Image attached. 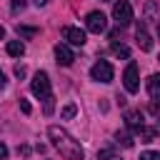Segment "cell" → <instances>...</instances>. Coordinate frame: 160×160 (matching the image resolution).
I'll list each match as a JSON object with an SVG mask.
<instances>
[{"label":"cell","instance_id":"obj_5","mask_svg":"<svg viewBox=\"0 0 160 160\" xmlns=\"http://www.w3.org/2000/svg\"><path fill=\"white\" fill-rule=\"evenodd\" d=\"M85 25H88V30L90 32H105L108 30V18L100 12V10H92V12H88V18H85Z\"/></svg>","mask_w":160,"mask_h":160},{"label":"cell","instance_id":"obj_6","mask_svg":"<svg viewBox=\"0 0 160 160\" xmlns=\"http://www.w3.org/2000/svg\"><path fill=\"white\" fill-rule=\"evenodd\" d=\"M122 85L128 92H138L140 90V78H138V65L135 62H128L125 72H122Z\"/></svg>","mask_w":160,"mask_h":160},{"label":"cell","instance_id":"obj_7","mask_svg":"<svg viewBox=\"0 0 160 160\" xmlns=\"http://www.w3.org/2000/svg\"><path fill=\"white\" fill-rule=\"evenodd\" d=\"M62 40H68V42L75 45V48H82V45H85V32H82L80 28L65 25V28H62Z\"/></svg>","mask_w":160,"mask_h":160},{"label":"cell","instance_id":"obj_12","mask_svg":"<svg viewBox=\"0 0 160 160\" xmlns=\"http://www.w3.org/2000/svg\"><path fill=\"white\" fill-rule=\"evenodd\" d=\"M148 92H150L152 100H160V72L148 78Z\"/></svg>","mask_w":160,"mask_h":160},{"label":"cell","instance_id":"obj_30","mask_svg":"<svg viewBox=\"0 0 160 160\" xmlns=\"http://www.w3.org/2000/svg\"><path fill=\"white\" fill-rule=\"evenodd\" d=\"M158 38H160V22H158Z\"/></svg>","mask_w":160,"mask_h":160},{"label":"cell","instance_id":"obj_21","mask_svg":"<svg viewBox=\"0 0 160 160\" xmlns=\"http://www.w3.org/2000/svg\"><path fill=\"white\" fill-rule=\"evenodd\" d=\"M25 5H28V0H12V12H20Z\"/></svg>","mask_w":160,"mask_h":160},{"label":"cell","instance_id":"obj_28","mask_svg":"<svg viewBox=\"0 0 160 160\" xmlns=\"http://www.w3.org/2000/svg\"><path fill=\"white\" fill-rule=\"evenodd\" d=\"M32 2H35V5H38V8H42V5H48V2H50V0H32Z\"/></svg>","mask_w":160,"mask_h":160},{"label":"cell","instance_id":"obj_18","mask_svg":"<svg viewBox=\"0 0 160 160\" xmlns=\"http://www.w3.org/2000/svg\"><path fill=\"white\" fill-rule=\"evenodd\" d=\"M42 102H45V105H42V112H45V115H52V110H55V98H52V92H50Z\"/></svg>","mask_w":160,"mask_h":160},{"label":"cell","instance_id":"obj_9","mask_svg":"<svg viewBox=\"0 0 160 160\" xmlns=\"http://www.w3.org/2000/svg\"><path fill=\"white\" fill-rule=\"evenodd\" d=\"M135 38H138V45H140V50H152V40H150V32H148V28L140 22L138 28H135Z\"/></svg>","mask_w":160,"mask_h":160},{"label":"cell","instance_id":"obj_1","mask_svg":"<svg viewBox=\"0 0 160 160\" xmlns=\"http://www.w3.org/2000/svg\"><path fill=\"white\" fill-rule=\"evenodd\" d=\"M48 138L52 140V145L58 148V152L65 160H85V150L80 148V142L60 125H50L48 128Z\"/></svg>","mask_w":160,"mask_h":160},{"label":"cell","instance_id":"obj_13","mask_svg":"<svg viewBox=\"0 0 160 160\" xmlns=\"http://www.w3.org/2000/svg\"><path fill=\"white\" fill-rule=\"evenodd\" d=\"M5 50H8V55H12V58H20V55L25 52V45H22L20 40H10Z\"/></svg>","mask_w":160,"mask_h":160},{"label":"cell","instance_id":"obj_23","mask_svg":"<svg viewBox=\"0 0 160 160\" xmlns=\"http://www.w3.org/2000/svg\"><path fill=\"white\" fill-rule=\"evenodd\" d=\"M15 75H18V78H25V75H28L25 65H15Z\"/></svg>","mask_w":160,"mask_h":160},{"label":"cell","instance_id":"obj_22","mask_svg":"<svg viewBox=\"0 0 160 160\" xmlns=\"http://www.w3.org/2000/svg\"><path fill=\"white\" fill-rule=\"evenodd\" d=\"M150 112H152L155 118H160V102H158V100H152V102H150Z\"/></svg>","mask_w":160,"mask_h":160},{"label":"cell","instance_id":"obj_25","mask_svg":"<svg viewBox=\"0 0 160 160\" xmlns=\"http://www.w3.org/2000/svg\"><path fill=\"white\" fill-rule=\"evenodd\" d=\"M5 158H8V145L0 140V160H5Z\"/></svg>","mask_w":160,"mask_h":160},{"label":"cell","instance_id":"obj_17","mask_svg":"<svg viewBox=\"0 0 160 160\" xmlns=\"http://www.w3.org/2000/svg\"><path fill=\"white\" fill-rule=\"evenodd\" d=\"M75 112H78V105H75V102H68V105L62 108V112H60V118H62V120H70V118H72Z\"/></svg>","mask_w":160,"mask_h":160},{"label":"cell","instance_id":"obj_26","mask_svg":"<svg viewBox=\"0 0 160 160\" xmlns=\"http://www.w3.org/2000/svg\"><path fill=\"white\" fill-rule=\"evenodd\" d=\"M5 82H8V80H5V72H2V70H0V92H2V90H5Z\"/></svg>","mask_w":160,"mask_h":160},{"label":"cell","instance_id":"obj_4","mask_svg":"<svg viewBox=\"0 0 160 160\" xmlns=\"http://www.w3.org/2000/svg\"><path fill=\"white\" fill-rule=\"evenodd\" d=\"M112 18H115V22L122 28V25H128L130 20H132V5L128 2V0H118L115 5H112Z\"/></svg>","mask_w":160,"mask_h":160},{"label":"cell","instance_id":"obj_2","mask_svg":"<svg viewBox=\"0 0 160 160\" xmlns=\"http://www.w3.org/2000/svg\"><path fill=\"white\" fill-rule=\"evenodd\" d=\"M30 92H32L35 98H40V100H45V98L50 95V78H48V72L38 70V72L32 75V80H30Z\"/></svg>","mask_w":160,"mask_h":160},{"label":"cell","instance_id":"obj_10","mask_svg":"<svg viewBox=\"0 0 160 160\" xmlns=\"http://www.w3.org/2000/svg\"><path fill=\"white\" fill-rule=\"evenodd\" d=\"M125 125L130 128V130H140L142 125H145V120H142V112L140 110H125Z\"/></svg>","mask_w":160,"mask_h":160},{"label":"cell","instance_id":"obj_31","mask_svg":"<svg viewBox=\"0 0 160 160\" xmlns=\"http://www.w3.org/2000/svg\"><path fill=\"white\" fill-rule=\"evenodd\" d=\"M158 60H160V58H158Z\"/></svg>","mask_w":160,"mask_h":160},{"label":"cell","instance_id":"obj_20","mask_svg":"<svg viewBox=\"0 0 160 160\" xmlns=\"http://www.w3.org/2000/svg\"><path fill=\"white\" fill-rule=\"evenodd\" d=\"M140 160H160V152H155V150H145V152H140Z\"/></svg>","mask_w":160,"mask_h":160},{"label":"cell","instance_id":"obj_15","mask_svg":"<svg viewBox=\"0 0 160 160\" xmlns=\"http://www.w3.org/2000/svg\"><path fill=\"white\" fill-rule=\"evenodd\" d=\"M98 160H122L115 150H110V148H102L100 152H98Z\"/></svg>","mask_w":160,"mask_h":160},{"label":"cell","instance_id":"obj_8","mask_svg":"<svg viewBox=\"0 0 160 160\" xmlns=\"http://www.w3.org/2000/svg\"><path fill=\"white\" fill-rule=\"evenodd\" d=\"M55 58H58V65H62V68L72 65V60H75L72 50H70L68 45H62V42H58V45H55Z\"/></svg>","mask_w":160,"mask_h":160},{"label":"cell","instance_id":"obj_19","mask_svg":"<svg viewBox=\"0 0 160 160\" xmlns=\"http://www.w3.org/2000/svg\"><path fill=\"white\" fill-rule=\"evenodd\" d=\"M18 32H20L22 38H32V35H38V28H25V25H18Z\"/></svg>","mask_w":160,"mask_h":160},{"label":"cell","instance_id":"obj_11","mask_svg":"<svg viewBox=\"0 0 160 160\" xmlns=\"http://www.w3.org/2000/svg\"><path fill=\"white\" fill-rule=\"evenodd\" d=\"M145 20H148V22H160V5H158L155 0H150V2L145 5Z\"/></svg>","mask_w":160,"mask_h":160},{"label":"cell","instance_id":"obj_24","mask_svg":"<svg viewBox=\"0 0 160 160\" xmlns=\"http://www.w3.org/2000/svg\"><path fill=\"white\" fill-rule=\"evenodd\" d=\"M20 110H22L25 115L30 112V102H28V100H22V98H20Z\"/></svg>","mask_w":160,"mask_h":160},{"label":"cell","instance_id":"obj_29","mask_svg":"<svg viewBox=\"0 0 160 160\" xmlns=\"http://www.w3.org/2000/svg\"><path fill=\"white\" fill-rule=\"evenodd\" d=\"M2 38H5V28L0 25V40H2Z\"/></svg>","mask_w":160,"mask_h":160},{"label":"cell","instance_id":"obj_14","mask_svg":"<svg viewBox=\"0 0 160 160\" xmlns=\"http://www.w3.org/2000/svg\"><path fill=\"white\" fill-rule=\"evenodd\" d=\"M110 50H112V55H115V58H125V60L130 58V48H128V45L112 42V45H110Z\"/></svg>","mask_w":160,"mask_h":160},{"label":"cell","instance_id":"obj_3","mask_svg":"<svg viewBox=\"0 0 160 160\" xmlns=\"http://www.w3.org/2000/svg\"><path fill=\"white\" fill-rule=\"evenodd\" d=\"M90 78L98 80V82H112L115 70H112V65H110L108 60H98V62L90 68Z\"/></svg>","mask_w":160,"mask_h":160},{"label":"cell","instance_id":"obj_16","mask_svg":"<svg viewBox=\"0 0 160 160\" xmlns=\"http://www.w3.org/2000/svg\"><path fill=\"white\" fill-rule=\"evenodd\" d=\"M115 140L122 142V148H132V138H130V132H125V130H122V132L118 130V132H115Z\"/></svg>","mask_w":160,"mask_h":160},{"label":"cell","instance_id":"obj_27","mask_svg":"<svg viewBox=\"0 0 160 160\" xmlns=\"http://www.w3.org/2000/svg\"><path fill=\"white\" fill-rule=\"evenodd\" d=\"M18 152H20V155H28V152H30V148H28V145H22V148H18Z\"/></svg>","mask_w":160,"mask_h":160}]
</instances>
